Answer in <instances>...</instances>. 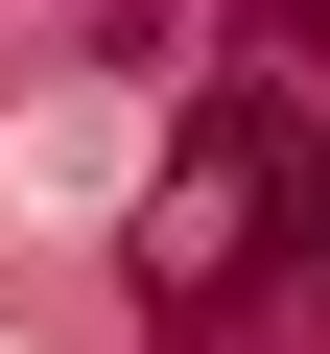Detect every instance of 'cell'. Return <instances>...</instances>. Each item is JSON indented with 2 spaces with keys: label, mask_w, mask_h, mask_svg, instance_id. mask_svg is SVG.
Returning a JSON list of instances; mask_svg holds the SVG:
<instances>
[{
  "label": "cell",
  "mask_w": 330,
  "mask_h": 354,
  "mask_svg": "<svg viewBox=\"0 0 330 354\" xmlns=\"http://www.w3.org/2000/svg\"><path fill=\"white\" fill-rule=\"evenodd\" d=\"M142 354H330V71H213L165 189L118 213Z\"/></svg>",
  "instance_id": "cell-1"
}]
</instances>
